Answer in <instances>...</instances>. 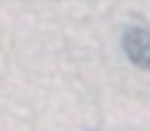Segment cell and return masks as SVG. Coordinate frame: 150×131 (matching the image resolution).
I'll list each match as a JSON object with an SVG mask.
<instances>
[{
  "mask_svg": "<svg viewBox=\"0 0 150 131\" xmlns=\"http://www.w3.org/2000/svg\"><path fill=\"white\" fill-rule=\"evenodd\" d=\"M121 48L128 55V61L141 70H150V29H141V26H131L121 35Z\"/></svg>",
  "mask_w": 150,
  "mask_h": 131,
  "instance_id": "6da1fadb",
  "label": "cell"
}]
</instances>
